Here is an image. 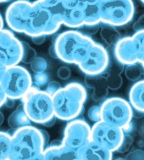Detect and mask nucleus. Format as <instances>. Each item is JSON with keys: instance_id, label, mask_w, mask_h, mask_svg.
Returning <instances> with one entry per match:
<instances>
[{"instance_id": "25", "label": "nucleus", "mask_w": 144, "mask_h": 160, "mask_svg": "<svg viewBox=\"0 0 144 160\" xmlns=\"http://www.w3.org/2000/svg\"><path fill=\"white\" fill-rule=\"evenodd\" d=\"M22 56L21 62L25 64H30L35 58L37 57V53L34 48H32L29 44L26 42L22 41Z\"/></svg>"}, {"instance_id": "51", "label": "nucleus", "mask_w": 144, "mask_h": 160, "mask_svg": "<svg viewBox=\"0 0 144 160\" xmlns=\"http://www.w3.org/2000/svg\"><path fill=\"white\" fill-rule=\"evenodd\" d=\"M10 0H0V3H4V2H7Z\"/></svg>"}, {"instance_id": "14", "label": "nucleus", "mask_w": 144, "mask_h": 160, "mask_svg": "<svg viewBox=\"0 0 144 160\" xmlns=\"http://www.w3.org/2000/svg\"><path fill=\"white\" fill-rule=\"evenodd\" d=\"M114 56L117 61L125 66L138 63L141 52L133 36L120 38L114 46Z\"/></svg>"}, {"instance_id": "31", "label": "nucleus", "mask_w": 144, "mask_h": 160, "mask_svg": "<svg viewBox=\"0 0 144 160\" xmlns=\"http://www.w3.org/2000/svg\"><path fill=\"white\" fill-rule=\"evenodd\" d=\"M132 143H133V138H132V136L127 133H125L122 142L117 152L120 153H124L127 152L130 148H131Z\"/></svg>"}, {"instance_id": "8", "label": "nucleus", "mask_w": 144, "mask_h": 160, "mask_svg": "<svg viewBox=\"0 0 144 160\" xmlns=\"http://www.w3.org/2000/svg\"><path fill=\"white\" fill-rule=\"evenodd\" d=\"M121 128L101 120L91 127V140L112 152H117L124 137Z\"/></svg>"}, {"instance_id": "19", "label": "nucleus", "mask_w": 144, "mask_h": 160, "mask_svg": "<svg viewBox=\"0 0 144 160\" xmlns=\"http://www.w3.org/2000/svg\"><path fill=\"white\" fill-rule=\"evenodd\" d=\"M128 98L133 109L144 114V80L136 81L130 89Z\"/></svg>"}, {"instance_id": "24", "label": "nucleus", "mask_w": 144, "mask_h": 160, "mask_svg": "<svg viewBox=\"0 0 144 160\" xmlns=\"http://www.w3.org/2000/svg\"><path fill=\"white\" fill-rule=\"evenodd\" d=\"M125 75L130 81H138L142 75V66L140 63L127 65L125 69Z\"/></svg>"}, {"instance_id": "22", "label": "nucleus", "mask_w": 144, "mask_h": 160, "mask_svg": "<svg viewBox=\"0 0 144 160\" xmlns=\"http://www.w3.org/2000/svg\"><path fill=\"white\" fill-rule=\"evenodd\" d=\"M108 86L106 77L99 75L95 86L93 88V92L92 95V99L95 102H100L105 100L108 95Z\"/></svg>"}, {"instance_id": "30", "label": "nucleus", "mask_w": 144, "mask_h": 160, "mask_svg": "<svg viewBox=\"0 0 144 160\" xmlns=\"http://www.w3.org/2000/svg\"><path fill=\"white\" fill-rule=\"evenodd\" d=\"M87 116L90 121L95 122L101 121V111L100 105H94L88 110Z\"/></svg>"}, {"instance_id": "15", "label": "nucleus", "mask_w": 144, "mask_h": 160, "mask_svg": "<svg viewBox=\"0 0 144 160\" xmlns=\"http://www.w3.org/2000/svg\"><path fill=\"white\" fill-rule=\"evenodd\" d=\"M41 2L51 14V23L46 36L54 34L63 25V16L67 9V0H41Z\"/></svg>"}, {"instance_id": "42", "label": "nucleus", "mask_w": 144, "mask_h": 160, "mask_svg": "<svg viewBox=\"0 0 144 160\" xmlns=\"http://www.w3.org/2000/svg\"><path fill=\"white\" fill-rule=\"evenodd\" d=\"M40 130H41V134H42V138H43L45 147H46V148L48 146L49 140H50V136H49V134L48 133V132H47L46 131L42 130V129H40Z\"/></svg>"}, {"instance_id": "53", "label": "nucleus", "mask_w": 144, "mask_h": 160, "mask_svg": "<svg viewBox=\"0 0 144 160\" xmlns=\"http://www.w3.org/2000/svg\"><path fill=\"white\" fill-rule=\"evenodd\" d=\"M141 2H143V3L144 4V0H141Z\"/></svg>"}, {"instance_id": "33", "label": "nucleus", "mask_w": 144, "mask_h": 160, "mask_svg": "<svg viewBox=\"0 0 144 160\" xmlns=\"http://www.w3.org/2000/svg\"><path fill=\"white\" fill-rule=\"evenodd\" d=\"M48 81V74L45 72L37 73L35 74L34 76V83L39 87L44 86Z\"/></svg>"}, {"instance_id": "28", "label": "nucleus", "mask_w": 144, "mask_h": 160, "mask_svg": "<svg viewBox=\"0 0 144 160\" xmlns=\"http://www.w3.org/2000/svg\"><path fill=\"white\" fill-rule=\"evenodd\" d=\"M30 64L32 71L35 74L45 72V71H46L47 69V67H48V63H47L46 61L43 58L37 57V56L30 63Z\"/></svg>"}, {"instance_id": "37", "label": "nucleus", "mask_w": 144, "mask_h": 160, "mask_svg": "<svg viewBox=\"0 0 144 160\" xmlns=\"http://www.w3.org/2000/svg\"><path fill=\"white\" fill-rule=\"evenodd\" d=\"M126 159H144V152L141 149H136L130 152L126 157Z\"/></svg>"}, {"instance_id": "21", "label": "nucleus", "mask_w": 144, "mask_h": 160, "mask_svg": "<svg viewBox=\"0 0 144 160\" xmlns=\"http://www.w3.org/2000/svg\"><path fill=\"white\" fill-rule=\"evenodd\" d=\"M101 30L100 36L104 41L110 46H115L117 41L120 39V35L119 32L115 29V27L112 25L100 22Z\"/></svg>"}, {"instance_id": "39", "label": "nucleus", "mask_w": 144, "mask_h": 160, "mask_svg": "<svg viewBox=\"0 0 144 160\" xmlns=\"http://www.w3.org/2000/svg\"><path fill=\"white\" fill-rule=\"evenodd\" d=\"M46 36L45 35H41V36H36L31 37V39L32 42L36 45H41L46 41Z\"/></svg>"}, {"instance_id": "27", "label": "nucleus", "mask_w": 144, "mask_h": 160, "mask_svg": "<svg viewBox=\"0 0 144 160\" xmlns=\"http://www.w3.org/2000/svg\"><path fill=\"white\" fill-rule=\"evenodd\" d=\"M106 79L108 88L111 90L119 89L123 83V80L120 74H107Z\"/></svg>"}, {"instance_id": "52", "label": "nucleus", "mask_w": 144, "mask_h": 160, "mask_svg": "<svg viewBox=\"0 0 144 160\" xmlns=\"http://www.w3.org/2000/svg\"><path fill=\"white\" fill-rule=\"evenodd\" d=\"M19 1H25V2H30L31 0H19Z\"/></svg>"}, {"instance_id": "16", "label": "nucleus", "mask_w": 144, "mask_h": 160, "mask_svg": "<svg viewBox=\"0 0 144 160\" xmlns=\"http://www.w3.org/2000/svg\"><path fill=\"white\" fill-rule=\"evenodd\" d=\"M79 160H110L112 159V152L105 147L90 140L78 149Z\"/></svg>"}, {"instance_id": "43", "label": "nucleus", "mask_w": 144, "mask_h": 160, "mask_svg": "<svg viewBox=\"0 0 144 160\" xmlns=\"http://www.w3.org/2000/svg\"><path fill=\"white\" fill-rule=\"evenodd\" d=\"M48 53H49V55H50L52 58H56V59H58L57 53H56L55 47H54V45L53 44H52L50 48H49Z\"/></svg>"}, {"instance_id": "6", "label": "nucleus", "mask_w": 144, "mask_h": 160, "mask_svg": "<svg viewBox=\"0 0 144 160\" xmlns=\"http://www.w3.org/2000/svg\"><path fill=\"white\" fill-rule=\"evenodd\" d=\"M32 82L30 72L17 64L7 68L0 84L7 97L16 100L22 98L31 88Z\"/></svg>"}, {"instance_id": "17", "label": "nucleus", "mask_w": 144, "mask_h": 160, "mask_svg": "<svg viewBox=\"0 0 144 160\" xmlns=\"http://www.w3.org/2000/svg\"><path fill=\"white\" fill-rule=\"evenodd\" d=\"M43 160H79L77 151L63 143L59 146H48L42 152Z\"/></svg>"}, {"instance_id": "23", "label": "nucleus", "mask_w": 144, "mask_h": 160, "mask_svg": "<svg viewBox=\"0 0 144 160\" xmlns=\"http://www.w3.org/2000/svg\"><path fill=\"white\" fill-rule=\"evenodd\" d=\"M12 151V136L8 132L0 131V160L9 159Z\"/></svg>"}, {"instance_id": "11", "label": "nucleus", "mask_w": 144, "mask_h": 160, "mask_svg": "<svg viewBox=\"0 0 144 160\" xmlns=\"http://www.w3.org/2000/svg\"><path fill=\"white\" fill-rule=\"evenodd\" d=\"M109 61L110 54L107 49L94 41L89 47L87 58L78 66L85 74L100 75L105 72Z\"/></svg>"}, {"instance_id": "13", "label": "nucleus", "mask_w": 144, "mask_h": 160, "mask_svg": "<svg viewBox=\"0 0 144 160\" xmlns=\"http://www.w3.org/2000/svg\"><path fill=\"white\" fill-rule=\"evenodd\" d=\"M32 3L30 2L16 0L6 10L5 19L10 30L24 33L29 20Z\"/></svg>"}, {"instance_id": "18", "label": "nucleus", "mask_w": 144, "mask_h": 160, "mask_svg": "<svg viewBox=\"0 0 144 160\" xmlns=\"http://www.w3.org/2000/svg\"><path fill=\"white\" fill-rule=\"evenodd\" d=\"M63 25L71 28H79L85 25V14L81 8L67 3Z\"/></svg>"}, {"instance_id": "47", "label": "nucleus", "mask_w": 144, "mask_h": 160, "mask_svg": "<svg viewBox=\"0 0 144 160\" xmlns=\"http://www.w3.org/2000/svg\"><path fill=\"white\" fill-rule=\"evenodd\" d=\"M62 143H63L62 140L56 139V140L53 141V142H52L48 146H59L61 144H62Z\"/></svg>"}, {"instance_id": "20", "label": "nucleus", "mask_w": 144, "mask_h": 160, "mask_svg": "<svg viewBox=\"0 0 144 160\" xmlns=\"http://www.w3.org/2000/svg\"><path fill=\"white\" fill-rule=\"evenodd\" d=\"M31 121L27 116L22 103L19 105L15 111L8 118V125L11 128L17 129L21 127L31 125Z\"/></svg>"}, {"instance_id": "4", "label": "nucleus", "mask_w": 144, "mask_h": 160, "mask_svg": "<svg viewBox=\"0 0 144 160\" xmlns=\"http://www.w3.org/2000/svg\"><path fill=\"white\" fill-rule=\"evenodd\" d=\"M21 100L25 112L32 123L42 125L55 116L52 96L34 82Z\"/></svg>"}, {"instance_id": "26", "label": "nucleus", "mask_w": 144, "mask_h": 160, "mask_svg": "<svg viewBox=\"0 0 144 160\" xmlns=\"http://www.w3.org/2000/svg\"><path fill=\"white\" fill-rule=\"evenodd\" d=\"M124 69L125 65L117 61L115 56H113L112 59L110 56L109 63L105 71L107 74H121L124 72Z\"/></svg>"}, {"instance_id": "9", "label": "nucleus", "mask_w": 144, "mask_h": 160, "mask_svg": "<svg viewBox=\"0 0 144 160\" xmlns=\"http://www.w3.org/2000/svg\"><path fill=\"white\" fill-rule=\"evenodd\" d=\"M22 44L11 30H0V62L7 67L17 65L21 62Z\"/></svg>"}, {"instance_id": "40", "label": "nucleus", "mask_w": 144, "mask_h": 160, "mask_svg": "<svg viewBox=\"0 0 144 160\" xmlns=\"http://www.w3.org/2000/svg\"><path fill=\"white\" fill-rule=\"evenodd\" d=\"M133 28L136 31V30L144 29V15L138 19V21L134 24Z\"/></svg>"}, {"instance_id": "29", "label": "nucleus", "mask_w": 144, "mask_h": 160, "mask_svg": "<svg viewBox=\"0 0 144 160\" xmlns=\"http://www.w3.org/2000/svg\"><path fill=\"white\" fill-rule=\"evenodd\" d=\"M101 0H67V3L77 6L82 10L88 9L91 7L100 4Z\"/></svg>"}, {"instance_id": "50", "label": "nucleus", "mask_w": 144, "mask_h": 160, "mask_svg": "<svg viewBox=\"0 0 144 160\" xmlns=\"http://www.w3.org/2000/svg\"><path fill=\"white\" fill-rule=\"evenodd\" d=\"M4 114L2 113V112L0 111V126L4 122Z\"/></svg>"}, {"instance_id": "36", "label": "nucleus", "mask_w": 144, "mask_h": 160, "mask_svg": "<svg viewBox=\"0 0 144 160\" xmlns=\"http://www.w3.org/2000/svg\"><path fill=\"white\" fill-rule=\"evenodd\" d=\"M61 88H62V87H61V84L59 82L57 81H52L48 83L46 91L48 94H50L51 96H53L54 94Z\"/></svg>"}, {"instance_id": "10", "label": "nucleus", "mask_w": 144, "mask_h": 160, "mask_svg": "<svg viewBox=\"0 0 144 160\" xmlns=\"http://www.w3.org/2000/svg\"><path fill=\"white\" fill-rule=\"evenodd\" d=\"M91 140V127L84 120L68 121L63 131V143L74 151H77Z\"/></svg>"}, {"instance_id": "32", "label": "nucleus", "mask_w": 144, "mask_h": 160, "mask_svg": "<svg viewBox=\"0 0 144 160\" xmlns=\"http://www.w3.org/2000/svg\"><path fill=\"white\" fill-rule=\"evenodd\" d=\"M140 48L141 54L144 53V29L136 30L133 36Z\"/></svg>"}, {"instance_id": "1", "label": "nucleus", "mask_w": 144, "mask_h": 160, "mask_svg": "<svg viewBox=\"0 0 144 160\" xmlns=\"http://www.w3.org/2000/svg\"><path fill=\"white\" fill-rule=\"evenodd\" d=\"M10 160H43L46 149L41 130L31 125L13 131Z\"/></svg>"}, {"instance_id": "48", "label": "nucleus", "mask_w": 144, "mask_h": 160, "mask_svg": "<svg viewBox=\"0 0 144 160\" xmlns=\"http://www.w3.org/2000/svg\"><path fill=\"white\" fill-rule=\"evenodd\" d=\"M141 63V65L142 66V67L144 69V53L141 54V57H140V59H139V62Z\"/></svg>"}, {"instance_id": "44", "label": "nucleus", "mask_w": 144, "mask_h": 160, "mask_svg": "<svg viewBox=\"0 0 144 160\" xmlns=\"http://www.w3.org/2000/svg\"><path fill=\"white\" fill-rule=\"evenodd\" d=\"M56 117L54 116L53 117H52L51 119H49L48 121H46V123H44L42 125H43L44 126L50 128V127H52L54 124L56 123Z\"/></svg>"}, {"instance_id": "3", "label": "nucleus", "mask_w": 144, "mask_h": 160, "mask_svg": "<svg viewBox=\"0 0 144 160\" xmlns=\"http://www.w3.org/2000/svg\"><path fill=\"white\" fill-rule=\"evenodd\" d=\"M94 40L78 30H67L53 40L58 59L67 63L79 65L87 58Z\"/></svg>"}, {"instance_id": "34", "label": "nucleus", "mask_w": 144, "mask_h": 160, "mask_svg": "<svg viewBox=\"0 0 144 160\" xmlns=\"http://www.w3.org/2000/svg\"><path fill=\"white\" fill-rule=\"evenodd\" d=\"M98 77L99 75L86 74V76L84 77V84L87 88H88L89 89H93L97 83Z\"/></svg>"}, {"instance_id": "46", "label": "nucleus", "mask_w": 144, "mask_h": 160, "mask_svg": "<svg viewBox=\"0 0 144 160\" xmlns=\"http://www.w3.org/2000/svg\"><path fill=\"white\" fill-rule=\"evenodd\" d=\"M7 68V67L5 65L3 64V63L0 62V82H1V80L2 79V78H3L4 74L6 72Z\"/></svg>"}, {"instance_id": "49", "label": "nucleus", "mask_w": 144, "mask_h": 160, "mask_svg": "<svg viewBox=\"0 0 144 160\" xmlns=\"http://www.w3.org/2000/svg\"><path fill=\"white\" fill-rule=\"evenodd\" d=\"M4 28V20L2 18L1 14H0V30H2Z\"/></svg>"}, {"instance_id": "5", "label": "nucleus", "mask_w": 144, "mask_h": 160, "mask_svg": "<svg viewBox=\"0 0 144 160\" xmlns=\"http://www.w3.org/2000/svg\"><path fill=\"white\" fill-rule=\"evenodd\" d=\"M100 9L101 22L114 27L128 24L135 15L133 0H101Z\"/></svg>"}, {"instance_id": "35", "label": "nucleus", "mask_w": 144, "mask_h": 160, "mask_svg": "<svg viewBox=\"0 0 144 160\" xmlns=\"http://www.w3.org/2000/svg\"><path fill=\"white\" fill-rule=\"evenodd\" d=\"M57 75L59 79L62 80H67L70 78L71 75H72V72H71L69 68L63 66L58 69Z\"/></svg>"}, {"instance_id": "12", "label": "nucleus", "mask_w": 144, "mask_h": 160, "mask_svg": "<svg viewBox=\"0 0 144 160\" xmlns=\"http://www.w3.org/2000/svg\"><path fill=\"white\" fill-rule=\"evenodd\" d=\"M51 23L50 11L41 3V0H36L32 3V8L27 27L24 33L30 37L45 35Z\"/></svg>"}, {"instance_id": "2", "label": "nucleus", "mask_w": 144, "mask_h": 160, "mask_svg": "<svg viewBox=\"0 0 144 160\" xmlns=\"http://www.w3.org/2000/svg\"><path fill=\"white\" fill-rule=\"evenodd\" d=\"M52 98L56 118L68 121L81 115L87 92L82 84L72 82L58 89Z\"/></svg>"}, {"instance_id": "45", "label": "nucleus", "mask_w": 144, "mask_h": 160, "mask_svg": "<svg viewBox=\"0 0 144 160\" xmlns=\"http://www.w3.org/2000/svg\"><path fill=\"white\" fill-rule=\"evenodd\" d=\"M4 105L8 108H13L15 105V100H13V99L7 98V100H6L5 102H4Z\"/></svg>"}, {"instance_id": "7", "label": "nucleus", "mask_w": 144, "mask_h": 160, "mask_svg": "<svg viewBox=\"0 0 144 160\" xmlns=\"http://www.w3.org/2000/svg\"><path fill=\"white\" fill-rule=\"evenodd\" d=\"M101 120L113 126L124 128L131 123L133 109L129 102L122 98H110L100 105Z\"/></svg>"}, {"instance_id": "41", "label": "nucleus", "mask_w": 144, "mask_h": 160, "mask_svg": "<svg viewBox=\"0 0 144 160\" xmlns=\"http://www.w3.org/2000/svg\"><path fill=\"white\" fill-rule=\"evenodd\" d=\"M7 98V97L5 92H4L3 88H2L1 84H0V108L3 106Z\"/></svg>"}, {"instance_id": "38", "label": "nucleus", "mask_w": 144, "mask_h": 160, "mask_svg": "<svg viewBox=\"0 0 144 160\" xmlns=\"http://www.w3.org/2000/svg\"><path fill=\"white\" fill-rule=\"evenodd\" d=\"M82 28H83V29H84V32H82V33L89 36L90 35H93L98 31V30L100 29V24L93 25H84V26H82Z\"/></svg>"}]
</instances>
